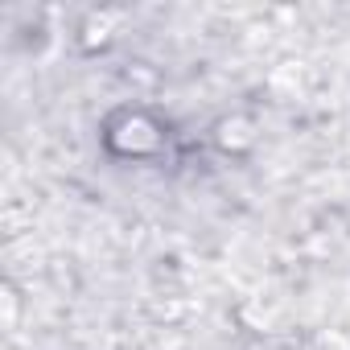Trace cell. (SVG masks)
<instances>
[{"mask_svg": "<svg viewBox=\"0 0 350 350\" xmlns=\"http://www.w3.org/2000/svg\"><path fill=\"white\" fill-rule=\"evenodd\" d=\"M103 144L120 161H152L169 148V128L140 107H124L103 124Z\"/></svg>", "mask_w": 350, "mask_h": 350, "instance_id": "obj_1", "label": "cell"}]
</instances>
